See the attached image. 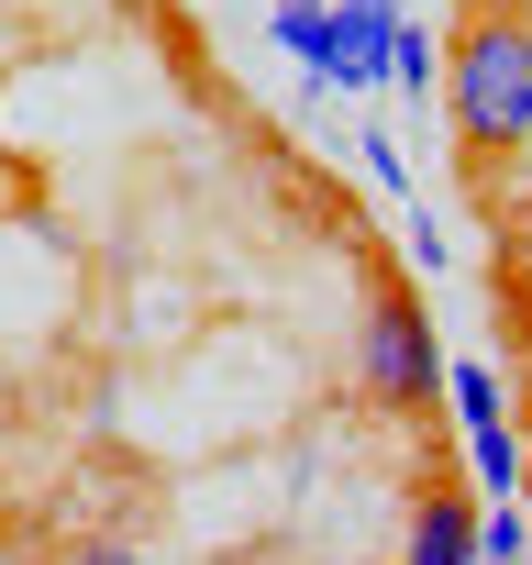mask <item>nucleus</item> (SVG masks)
Returning a JSON list of instances; mask_svg holds the SVG:
<instances>
[{"label":"nucleus","mask_w":532,"mask_h":565,"mask_svg":"<svg viewBox=\"0 0 532 565\" xmlns=\"http://www.w3.org/2000/svg\"><path fill=\"white\" fill-rule=\"evenodd\" d=\"M444 122H455V145H477V156L532 145V23H521V12H477V23L455 34Z\"/></svg>","instance_id":"nucleus-1"},{"label":"nucleus","mask_w":532,"mask_h":565,"mask_svg":"<svg viewBox=\"0 0 532 565\" xmlns=\"http://www.w3.org/2000/svg\"><path fill=\"white\" fill-rule=\"evenodd\" d=\"M355 388H366V411H400V422H422L444 399V344H433L422 300H400V289L366 300V322H355Z\"/></svg>","instance_id":"nucleus-2"},{"label":"nucleus","mask_w":532,"mask_h":565,"mask_svg":"<svg viewBox=\"0 0 532 565\" xmlns=\"http://www.w3.org/2000/svg\"><path fill=\"white\" fill-rule=\"evenodd\" d=\"M389 67H400V12H389V0H333L322 89H389Z\"/></svg>","instance_id":"nucleus-3"},{"label":"nucleus","mask_w":532,"mask_h":565,"mask_svg":"<svg viewBox=\"0 0 532 565\" xmlns=\"http://www.w3.org/2000/svg\"><path fill=\"white\" fill-rule=\"evenodd\" d=\"M477 499L466 488H422V510H411V565H477L488 543H477Z\"/></svg>","instance_id":"nucleus-4"},{"label":"nucleus","mask_w":532,"mask_h":565,"mask_svg":"<svg viewBox=\"0 0 532 565\" xmlns=\"http://www.w3.org/2000/svg\"><path fill=\"white\" fill-rule=\"evenodd\" d=\"M278 45L322 78V56H333V0H278Z\"/></svg>","instance_id":"nucleus-5"},{"label":"nucleus","mask_w":532,"mask_h":565,"mask_svg":"<svg viewBox=\"0 0 532 565\" xmlns=\"http://www.w3.org/2000/svg\"><path fill=\"white\" fill-rule=\"evenodd\" d=\"M466 455H477V488H488V499H510V488H521V433H510V422H477V433H466Z\"/></svg>","instance_id":"nucleus-6"},{"label":"nucleus","mask_w":532,"mask_h":565,"mask_svg":"<svg viewBox=\"0 0 532 565\" xmlns=\"http://www.w3.org/2000/svg\"><path fill=\"white\" fill-rule=\"evenodd\" d=\"M444 399L466 411V433H477V422H499V377H488V366H444Z\"/></svg>","instance_id":"nucleus-7"},{"label":"nucleus","mask_w":532,"mask_h":565,"mask_svg":"<svg viewBox=\"0 0 532 565\" xmlns=\"http://www.w3.org/2000/svg\"><path fill=\"white\" fill-rule=\"evenodd\" d=\"M389 78H400V89H433V34H422V23H400V67H389Z\"/></svg>","instance_id":"nucleus-8"},{"label":"nucleus","mask_w":532,"mask_h":565,"mask_svg":"<svg viewBox=\"0 0 532 565\" xmlns=\"http://www.w3.org/2000/svg\"><path fill=\"white\" fill-rule=\"evenodd\" d=\"M477 543H488V554H532V521H521V510H510V499H499V510H488V521H477Z\"/></svg>","instance_id":"nucleus-9"},{"label":"nucleus","mask_w":532,"mask_h":565,"mask_svg":"<svg viewBox=\"0 0 532 565\" xmlns=\"http://www.w3.org/2000/svg\"><path fill=\"white\" fill-rule=\"evenodd\" d=\"M67 565H145L134 543H89V554H67Z\"/></svg>","instance_id":"nucleus-10"},{"label":"nucleus","mask_w":532,"mask_h":565,"mask_svg":"<svg viewBox=\"0 0 532 565\" xmlns=\"http://www.w3.org/2000/svg\"><path fill=\"white\" fill-rule=\"evenodd\" d=\"M477 565H532V554H477Z\"/></svg>","instance_id":"nucleus-11"}]
</instances>
